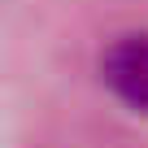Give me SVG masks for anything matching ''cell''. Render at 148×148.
I'll return each mask as SVG.
<instances>
[{"instance_id": "6da1fadb", "label": "cell", "mask_w": 148, "mask_h": 148, "mask_svg": "<svg viewBox=\"0 0 148 148\" xmlns=\"http://www.w3.org/2000/svg\"><path fill=\"white\" fill-rule=\"evenodd\" d=\"M100 74L131 109L148 113V35H122L105 52Z\"/></svg>"}]
</instances>
